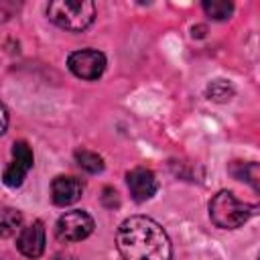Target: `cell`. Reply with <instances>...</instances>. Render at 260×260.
<instances>
[{
  "label": "cell",
  "mask_w": 260,
  "mask_h": 260,
  "mask_svg": "<svg viewBox=\"0 0 260 260\" xmlns=\"http://www.w3.org/2000/svg\"><path fill=\"white\" fill-rule=\"evenodd\" d=\"M116 244L124 260H171L173 254L167 232L146 215L124 219L118 228Z\"/></svg>",
  "instance_id": "cell-1"
},
{
  "label": "cell",
  "mask_w": 260,
  "mask_h": 260,
  "mask_svg": "<svg viewBox=\"0 0 260 260\" xmlns=\"http://www.w3.org/2000/svg\"><path fill=\"white\" fill-rule=\"evenodd\" d=\"M22 223V213L14 207L0 209V238H10Z\"/></svg>",
  "instance_id": "cell-9"
},
{
  "label": "cell",
  "mask_w": 260,
  "mask_h": 260,
  "mask_svg": "<svg viewBox=\"0 0 260 260\" xmlns=\"http://www.w3.org/2000/svg\"><path fill=\"white\" fill-rule=\"evenodd\" d=\"M256 211V205L240 201L232 191H219L209 201V217L221 230H236L246 223Z\"/></svg>",
  "instance_id": "cell-2"
},
{
  "label": "cell",
  "mask_w": 260,
  "mask_h": 260,
  "mask_svg": "<svg viewBox=\"0 0 260 260\" xmlns=\"http://www.w3.org/2000/svg\"><path fill=\"white\" fill-rule=\"evenodd\" d=\"M91 232H93V219L89 213H85L81 209H73V211L63 213L55 225L57 238L65 244L85 240Z\"/></svg>",
  "instance_id": "cell-4"
},
{
  "label": "cell",
  "mask_w": 260,
  "mask_h": 260,
  "mask_svg": "<svg viewBox=\"0 0 260 260\" xmlns=\"http://www.w3.org/2000/svg\"><path fill=\"white\" fill-rule=\"evenodd\" d=\"M47 16L65 30H85L95 18V4L89 0H55L47 6Z\"/></svg>",
  "instance_id": "cell-3"
},
{
  "label": "cell",
  "mask_w": 260,
  "mask_h": 260,
  "mask_svg": "<svg viewBox=\"0 0 260 260\" xmlns=\"http://www.w3.org/2000/svg\"><path fill=\"white\" fill-rule=\"evenodd\" d=\"M83 193V183L77 177L71 175H59L51 183V199L55 205H71L75 203Z\"/></svg>",
  "instance_id": "cell-7"
},
{
  "label": "cell",
  "mask_w": 260,
  "mask_h": 260,
  "mask_svg": "<svg viewBox=\"0 0 260 260\" xmlns=\"http://www.w3.org/2000/svg\"><path fill=\"white\" fill-rule=\"evenodd\" d=\"M203 10L213 20H225V18L232 16L234 4L232 2H225V0H205L203 2Z\"/></svg>",
  "instance_id": "cell-10"
},
{
  "label": "cell",
  "mask_w": 260,
  "mask_h": 260,
  "mask_svg": "<svg viewBox=\"0 0 260 260\" xmlns=\"http://www.w3.org/2000/svg\"><path fill=\"white\" fill-rule=\"evenodd\" d=\"M236 177H240L242 181L252 183L254 189H258V165H256V162L240 165V173H236Z\"/></svg>",
  "instance_id": "cell-15"
},
{
  "label": "cell",
  "mask_w": 260,
  "mask_h": 260,
  "mask_svg": "<svg viewBox=\"0 0 260 260\" xmlns=\"http://www.w3.org/2000/svg\"><path fill=\"white\" fill-rule=\"evenodd\" d=\"M12 158L18 160V162H22V165H26L28 169L32 167V160H35L32 150H30V146H28L24 140H16V142L12 144Z\"/></svg>",
  "instance_id": "cell-14"
},
{
  "label": "cell",
  "mask_w": 260,
  "mask_h": 260,
  "mask_svg": "<svg viewBox=\"0 0 260 260\" xmlns=\"http://www.w3.org/2000/svg\"><path fill=\"white\" fill-rule=\"evenodd\" d=\"M14 12V4L12 2H0V22H6Z\"/></svg>",
  "instance_id": "cell-16"
},
{
  "label": "cell",
  "mask_w": 260,
  "mask_h": 260,
  "mask_svg": "<svg viewBox=\"0 0 260 260\" xmlns=\"http://www.w3.org/2000/svg\"><path fill=\"white\" fill-rule=\"evenodd\" d=\"M126 183H128V189H130V195L134 201H146L150 199L156 189H158V183H156V177L152 171L148 169H132L128 175H126Z\"/></svg>",
  "instance_id": "cell-6"
},
{
  "label": "cell",
  "mask_w": 260,
  "mask_h": 260,
  "mask_svg": "<svg viewBox=\"0 0 260 260\" xmlns=\"http://www.w3.org/2000/svg\"><path fill=\"white\" fill-rule=\"evenodd\" d=\"M16 248L26 258H39L45 250V228L41 221H32L30 225L22 228L16 240Z\"/></svg>",
  "instance_id": "cell-8"
},
{
  "label": "cell",
  "mask_w": 260,
  "mask_h": 260,
  "mask_svg": "<svg viewBox=\"0 0 260 260\" xmlns=\"http://www.w3.org/2000/svg\"><path fill=\"white\" fill-rule=\"evenodd\" d=\"M75 160H77V165H79L83 171H87V173H100V171L104 169L102 156L95 154V152H91V150H77V152H75Z\"/></svg>",
  "instance_id": "cell-12"
},
{
  "label": "cell",
  "mask_w": 260,
  "mask_h": 260,
  "mask_svg": "<svg viewBox=\"0 0 260 260\" xmlns=\"http://www.w3.org/2000/svg\"><path fill=\"white\" fill-rule=\"evenodd\" d=\"M6 126H8V112H6V106L0 100V134L6 132Z\"/></svg>",
  "instance_id": "cell-17"
},
{
  "label": "cell",
  "mask_w": 260,
  "mask_h": 260,
  "mask_svg": "<svg viewBox=\"0 0 260 260\" xmlns=\"http://www.w3.org/2000/svg\"><path fill=\"white\" fill-rule=\"evenodd\" d=\"M207 95H209V100L225 102V100H230L234 95V87L223 79H215V81H211L207 85Z\"/></svg>",
  "instance_id": "cell-13"
},
{
  "label": "cell",
  "mask_w": 260,
  "mask_h": 260,
  "mask_svg": "<svg viewBox=\"0 0 260 260\" xmlns=\"http://www.w3.org/2000/svg\"><path fill=\"white\" fill-rule=\"evenodd\" d=\"M26 173H28V167L12 158V162L6 167L4 175H2V181L8 187H20L22 181H24V177H26Z\"/></svg>",
  "instance_id": "cell-11"
},
{
  "label": "cell",
  "mask_w": 260,
  "mask_h": 260,
  "mask_svg": "<svg viewBox=\"0 0 260 260\" xmlns=\"http://www.w3.org/2000/svg\"><path fill=\"white\" fill-rule=\"evenodd\" d=\"M67 67L81 79H98L106 69V57L95 49H81L69 55Z\"/></svg>",
  "instance_id": "cell-5"
}]
</instances>
